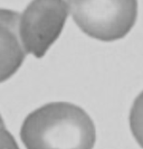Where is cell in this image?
Instances as JSON below:
<instances>
[{"instance_id": "6da1fadb", "label": "cell", "mask_w": 143, "mask_h": 149, "mask_svg": "<svg viewBox=\"0 0 143 149\" xmlns=\"http://www.w3.org/2000/svg\"><path fill=\"white\" fill-rule=\"evenodd\" d=\"M20 139L26 149H93L96 130L81 107L50 102L25 118Z\"/></svg>"}, {"instance_id": "7a4b0ae2", "label": "cell", "mask_w": 143, "mask_h": 149, "mask_svg": "<svg viewBox=\"0 0 143 149\" xmlns=\"http://www.w3.org/2000/svg\"><path fill=\"white\" fill-rule=\"evenodd\" d=\"M78 28L101 42L125 37L137 18V0H67Z\"/></svg>"}, {"instance_id": "3957f363", "label": "cell", "mask_w": 143, "mask_h": 149, "mask_svg": "<svg viewBox=\"0 0 143 149\" xmlns=\"http://www.w3.org/2000/svg\"><path fill=\"white\" fill-rule=\"evenodd\" d=\"M65 0H31L18 19V35L26 54L41 58L58 39L68 16Z\"/></svg>"}, {"instance_id": "277c9868", "label": "cell", "mask_w": 143, "mask_h": 149, "mask_svg": "<svg viewBox=\"0 0 143 149\" xmlns=\"http://www.w3.org/2000/svg\"><path fill=\"white\" fill-rule=\"evenodd\" d=\"M18 19L17 11L0 8V83L15 74L26 57L18 35Z\"/></svg>"}, {"instance_id": "5b68a950", "label": "cell", "mask_w": 143, "mask_h": 149, "mask_svg": "<svg viewBox=\"0 0 143 149\" xmlns=\"http://www.w3.org/2000/svg\"><path fill=\"white\" fill-rule=\"evenodd\" d=\"M128 122L134 139L143 149V91L135 97L132 104Z\"/></svg>"}, {"instance_id": "8992f818", "label": "cell", "mask_w": 143, "mask_h": 149, "mask_svg": "<svg viewBox=\"0 0 143 149\" xmlns=\"http://www.w3.org/2000/svg\"><path fill=\"white\" fill-rule=\"evenodd\" d=\"M0 149H20L14 136L5 126H0Z\"/></svg>"}, {"instance_id": "52a82bcc", "label": "cell", "mask_w": 143, "mask_h": 149, "mask_svg": "<svg viewBox=\"0 0 143 149\" xmlns=\"http://www.w3.org/2000/svg\"><path fill=\"white\" fill-rule=\"evenodd\" d=\"M0 126H5V121H3V119H2L1 114H0Z\"/></svg>"}]
</instances>
